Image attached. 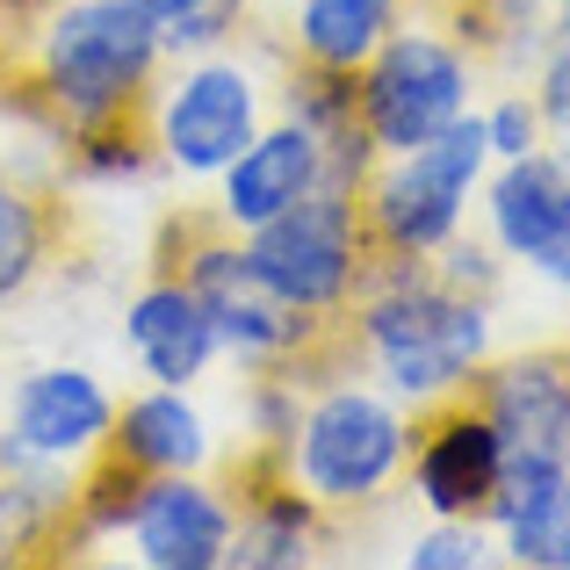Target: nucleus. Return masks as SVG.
<instances>
[{
	"label": "nucleus",
	"instance_id": "b1692460",
	"mask_svg": "<svg viewBox=\"0 0 570 570\" xmlns=\"http://www.w3.org/2000/svg\"><path fill=\"white\" fill-rule=\"evenodd\" d=\"M528 87H534V101H542V116H549V138L570 130V29H563V37H549V51L534 58Z\"/></svg>",
	"mask_w": 570,
	"mask_h": 570
},
{
	"label": "nucleus",
	"instance_id": "f3484780",
	"mask_svg": "<svg viewBox=\"0 0 570 570\" xmlns=\"http://www.w3.org/2000/svg\"><path fill=\"white\" fill-rule=\"evenodd\" d=\"M484 520L499 534V563L570 570V470H557V462H505V484Z\"/></svg>",
	"mask_w": 570,
	"mask_h": 570
},
{
	"label": "nucleus",
	"instance_id": "7ed1b4c3",
	"mask_svg": "<svg viewBox=\"0 0 570 570\" xmlns=\"http://www.w3.org/2000/svg\"><path fill=\"white\" fill-rule=\"evenodd\" d=\"M404 455H412V404H397L362 368H333L304 390L296 433L275 462L325 513H354L404 484Z\"/></svg>",
	"mask_w": 570,
	"mask_h": 570
},
{
	"label": "nucleus",
	"instance_id": "0eeeda50",
	"mask_svg": "<svg viewBox=\"0 0 570 570\" xmlns=\"http://www.w3.org/2000/svg\"><path fill=\"white\" fill-rule=\"evenodd\" d=\"M246 261L296 318L340 325L347 304L362 296L368 267H376V238H368V224H362L354 188L325 181V188H311L304 203H289L282 217L253 224L246 232Z\"/></svg>",
	"mask_w": 570,
	"mask_h": 570
},
{
	"label": "nucleus",
	"instance_id": "9b49d317",
	"mask_svg": "<svg viewBox=\"0 0 570 570\" xmlns=\"http://www.w3.org/2000/svg\"><path fill=\"white\" fill-rule=\"evenodd\" d=\"M470 397L499 426L513 462H557L570 470V340H542V347L491 354L476 368Z\"/></svg>",
	"mask_w": 570,
	"mask_h": 570
},
{
	"label": "nucleus",
	"instance_id": "a878e982",
	"mask_svg": "<svg viewBox=\"0 0 570 570\" xmlns=\"http://www.w3.org/2000/svg\"><path fill=\"white\" fill-rule=\"evenodd\" d=\"M542 282H549V289H557V296H563V311H570V253H563V261H557V267H549V275H542Z\"/></svg>",
	"mask_w": 570,
	"mask_h": 570
},
{
	"label": "nucleus",
	"instance_id": "1a4fd4ad",
	"mask_svg": "<svg viewBox=\"0 0 570 570\" xmlns=\"http://www.w3.org/2000/svg\"><path fill=\"white\" fill-rule=\"evenodd\" d=\"M505 441L484 419V404L462 390L426 412H412V455H404V484L433 520H484L505 484Z\"/></svg>",
	"mask_w": 570,
	"mask_h": 570
},
{
	"label": "nucleus",
	"instance_id": "423d86ee",
	"mask_svg": "<svg viewBox=\"0 0 570 570\" xmlns=\"http://www.w3.org/2000/svg\"><path fill=\"white\" fill-rule=\"evenodd\" d=\"M476 95H484V58L448 22H412V14L354 72V109L376 153H412L441 138L455 116L476 109Z\"/></svg>",
	"mask_w": 570,
	"mask_h": 570
},
{
	"label": "nucleus",
	"instance_id": "39448f33",
	"mask_svg": "<svg viewBox=\"0 0 570 570\" xmlns=\"http://www.w3.org/2000/svg\"><path fill=\"white\" fill-rule=\"evenodd\" d=\"M484 174H491V145H484V116L476 109L455 116L441 138L412 145V153H376V167L354 188L376 253H404V261L441 253L470 224Z\"/></svg>",
	"mask_w": 570,
	"mask_h": 570
},
{
	"label": "nucleus",
	"instance_id": "6e6552de",
	"mask_svg": "<svg viewBox=\"0 0 570 570\" xmlns=\"http://www.w3.org/2000/svg\"><path fill=\"white\" fill-rule=\"evenodd\" d=\"M267 95L261 72L217 43V51H195V58H167L153 101H145V130H153V153L167 174L181 181H217L267 124Z\"/></svg>",
	"mask_w": 570,
	"mask_h": 570
},
{
	"label": "nucleus",
	"instance_id": "2eb2a0df",
	"mask_svg": "<svg viewBox=\"0 0 570 570\" xmlns=\"http://www.w3.org/2000/svg\"><path fill=\"white\" fill-rule=\"evenodd\" d=\"M311 188H325V145L311 138L296 116H267L261 138L217 174V203L209 209H217V224H232V232L246 238L253 224L282 217V209L304 203Z\"/></svg>",
	"mask_w": 570,
	"mask_h": 570
},
{
	"label": "nucleus",
	"instance_id": "393cba45",
	"mask_svg": "<svg viewBox=\"0 0 570 570\" xmlns=\"http://www.w3.org/2000/svg\"><path fill=\"white\" fill-rule=\"evenodd\" d=\"M124 8L153 14V22H159V37H167L174 22H188V14H195V8H209V0H124Z\"/></svg>",
	"mask_w": 570,
	"mask_h": 570
},
{
	"label": "nucleus",
	"instance_id": "412c9836",
	"mask_svg": "<svg viewBox=\"0 0 570 570\" xmlns=\"http://www.w3.org/2000/svg\"><path fill=\"white\" fill-rule=\"evenodd\" d=\"M476 116H484L491 159H528V153L549 145V116H542V101H534V87H499L491 101H476Z\"/></svg>",
	"mask_w": 570,
	"mask_h": 570
},
{
	"label": "nucleus",
	"instance_id": "a211bd4d",
	"mask_svg": "<svg viewBox=\"0 0 570 570\" xmlns=\"http://www.w3.org/2000/svg\"><path fill=\"white\" fill-rule=\"evenodd\" d=\"M419 0H296L282 22V58L318 72H362L368 51L412 14Z\"/></svg>",
	"mask_w": 570,
	"mask_h": 570
},
{
	"label": "nucleus",
	"instance_id": "4be33fe9",
	"mask_svg": "<svg viewBox=\"0 0 570 570\" xmlns=\"http://www.w3.org/2000/svg\"><path fill=\"white\" fill-rule=\"evenodd\" d=\"M426 267L448 282V289H462V296H491V304H499L505 275H513V261H505V253L491 246L484 232H470V224H462V232L448 238L441 253H426Z\"/></svg>",
	"mask_w": 570,
	"mask_h": 570
},
{
	"label": "nucleus",
	"instance_id": "bb28decb",
	"mask_svg": "<svg viewBox=\"0 0 570 570\" xmlns=\"http://www.w3.org/2000/svg\"><path fill=\"white\" fill-rule=\"evenodd\" d=\"M43 8H51V0H14V14H22V22H37Z\"/></svg>",
	"mask_w": 570,
	"mask_h": 570
},
{
	"label": "nucleus",
	"instance_id": "dca6fc26",
	"mask_svg": "<svg viewBox=\"0 0 570 570\" xmlns=\"http://www.w3.org/2000/svg\"><path fill=\"white\" fill-rule=\"evenodd\" d=\"M101 455H116L138 476H174V470H209V462H217V441H209V419L188 390L145 383L138 397L116 404Z\"/></svg>",
	"mask_w": 570,
	"mask_h": 570
},
{
	"label": "nucleus",
	"instance_id": "ddd939ff",
	"mask_svg": "<svg viewBox=\"0 0 570 570\" xmlns=\"http://www.w3.org/2000/svg\"><path fill=\"white\" fill-rule=\"evenodd\" d=\"M109 419H116V397L101 390L95 368H29L8 397V441L37 462H58V470H80L87 455H101L109 441Z\"/></svg>",
	"mask_w": 570,
	"mask_h": 570
},
{
	"label": "nucleus",
	"instance_id": "f257e3e1",
	"mask_svg": "<svg viewBox=\"0 0 570 570\" xmlns=\"http://www.w3.org/2000/svg\"><path fill=\"white\" fill-rule=\"evenodd\" d=\"M354 368L383 383L397 404L426 412L441 397H462L476 368L499 354V304L491 296H462L433 275L426 261L404 253H376L362 296L340 318Z\"/></svg>",
	"mask_w": 570,
	"mask_h": 570
},
{
	"label": "nucleus",
	"instance_id": "9d476101",
	"mask_svg": "<svg viewBox=\"0 0 570 570\" xmlns=\"http://www.w3.org/2000/svg\"><path fill=\"white\" fill-rule=\"evenodd\" d=\"M232 528L238 505L224 491V476L174 470V476H138L116 542H130V557L145 570H224L232 563Z\"/></svg>",
	"mask_w": 570,
	"mask_h": 570
},
{
	"label": "nucleus",
	"instance_id": "6ab92c4d",
	"mask_svg": "<svg viewBox=\"0 0 570 570\" xmlns=\"http://www.w3.org/2000/svg\"><path fill=\"white\" fill-rule=\"evenodd\" d=\"M433 8L484 58V72H505V80H528L549 37L570 29V0H433Z\"/></svg>",
	"mask_w": 570,
	"mask_h": 570
},
{
	"label": "nucleus",
	"instance_id": "f8f14e48",
	"mask_svg": "<svg viewBox=\"0 0 570 570\" xmlns=\"http://www.w3.org/2000/svg\"><path fill=\"white\" fill-rule=\"evenodd\" d=\"M476 209H484V238L520 275H549L570 253V174L549 159V145L528 159H491Z\"/></svg>",
	"mask_w": 570,
	"mask_h": 570
},
{
	"label": "nucleus",
	"instance_id": "f03ea898",
	"mask_svg": "<svg viewBox=\"0 0 570 570\" xmlns=\"http://www.w3.org/2000/svg\"><path fill=\"white\" fill-rule=\"evenodd\" d=\"M159 72H167L159 22L124 0H51L0 51V80H14L37 101L58 145L145 116Z\"/></svg>",
	"mask_w": 570,
	"mask_h": 570
},
{
	"label": "nucleus",
	"instance_id": "20e7f679",
	"mask_svg": "<svg viewBox=\"0 0 570 570\" xmlns=\"http://www.w3.org/2000/svg\"><path fill=\"white\" fill-rule=\"evenodd\" d=\"M153 267H174V275L203 296L209 325H217L224 362H238V368H282V362L311 354L325 333H333V325L296 318V311L282 304L261 275H253L246 238H238L232 224H217V209H203V217H195V209L167 217V238H159V261Z\"/></svg>",
	"mask_w": 570,
	"mask_h": 570
},
{
	"label": "nucleus",
	"instance_id": "5701e85b",
	"mask_svg": "<svg viewBox=\"0 0 570 570\" xmlns=\"http://www.w3.org/2000/svg\"><path fill=\"white\" fill-rule=\"evenodd\" d=\"M404 563L412 570H491L499 563V534H491V520H433Z\"/></svg>",
	"mask_w": 570,
	"mask_h": 570
},
{
	"label": "nucleus",
	"instance_id": "aec40b11",
	"mask_svg": "<svg viewBox=\"0 0 570 570\" xmlns=\"http://www.w3.org/2000/svg\"><path fill=\"white\" fill-rule=\"evenodd\" d=\"M58 238H66V203H58V188L22 181L14 167H0V311L22 304L43 282V267L58 261Z\"/></svg>",
	"mask_w": 570,
	"mask_h": 570
},
{
	"label": "nucleus",
	"instance_id": "4468645a",
	"mask_svg": "<svg viewBox=\"0 0 570 570\" xmlns=\"http://www.w3.org/2000/svg\"><path fill=\"white\" fill-rule=\"evenodd\" d=\"M124 354L138 362L145 383H174V390H195L224 362L203 296H195L174 267H153L145 289L124 304Z\"/></svg>",
	"mask_w": 570,
	"mask_h": 570
}]
</instances>
